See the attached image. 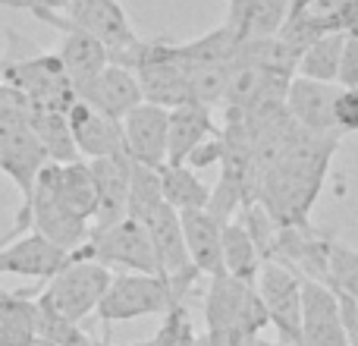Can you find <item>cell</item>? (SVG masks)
<instances>
[{
    "label": "cell",
    "mask_w": 358,
    "mask_h": 346,
    "mask_svg": "<svg viewBox=\"0 0 358 346\" xmlns=\"http://www.w3.org/2000/svg\"><path fill=\"white\" fill-rule=\"evenodd\" d=\"M336 151V136L324 132H305L299 126L292 145L277 161V167L264 177L255 202L264 205V211L273 217L277 227H296L308 223L311 205L327 177L330 158Z\"/></svg>",
    "instance_id": "cell-1"
},
{
    "label": "cell",
    "mask_w": 358,
    "mask_h": 346,
    "mask_svg": "<svg viewBox=\"0 0 358 346\" xmlns=\"http://www.w3.org/2000/svg\"><path fill=\"white\" fill-rule=\"evenodd\" d=\"M110 280H113V268L101 265L98 258H85V255L69 252V261L35 296L38 334L50 337V340H60V334L69 324H79L82 318H88L98 309Z\"/></svg>",
    "instance_id": "cell-2"
},
{
    "label": "cell",
    "mask_w": 358,
    "mask_h": 346,
    "mask_svg": "<svg viewBox=\"0 0 358 346\" xmlns=\"http://www.w3.org/2000/svg\"><path fill=\"white\" fill-rule=\"evenodd\" d=\"M201 277H164V274L120 271L113 274L104 299L98 303V318L104 324L136 321L145 315H167L173 305L185 303L189 290Z\"/></svg>",
    "instance_id": "cell-3"
},
{
    "label": "cell",
    "mask_w": 358,
    "mask_h": 346,
    "mask_svg": "<svg viewBox=\"0 0 358 346\" xmlns=\"http://www.w3.org/2000/svg\"><path fill=\"white\" fill-rule=\"evenodd\" d=\"M76 255L85 258H98L107 268H123V271L138 274H164L161 261H157L155 242L142 221L126 214L123 221L110 223V227H92L85 246L76 249ZM167 277V274H164Z\"/></svg>",
    "instance_id": "cell-4"
},
{
    "label": "cell",
    "mask_w": 358,
    "mask_h": 346,
    "mask_svg": "<svg viewBox=\"0 0 358 346\" xmlns=\"http://www.w3.org/2000/svg\"><path fill=\"white\" fill-rule=\"evenodd\" d=\"M57 173H60V164L48 161L41 167L35 179V192H31V230L41 233L48 242L60 246L63 252H76L79 246H85L88 233H92V223L82 221L79 214L66 208V202L60 198V186H57Z\"/></svg>",
    "instance_id": "cell-5"
},
{
    "label": "cell",
    "mask_w": 358,
    "mask_h": 346,
    "mask_svg": "<svg viewBox=\"0 0 358 346\" xmlns=\"http://www.w3.org/2000/svg\"><path fill=\"white\" fill-rule=\"evenodd\" d=\"M48 151L38 142V136L29 130V123H10L0 126V170L13 179V186L22 195V205L16 211V223H13V233L22 236L25 230H31V192H35V179L41 167L48 164Z\"/></svg>",
    "instance_id": "cell-6"
},
{
    "label": "cell",
    "mask_w": 358,
    "mask_h": 346,
    "mask_svg": "<svg viewBox=\"0 0 358 346\" xmlns=\"http://www.w3.org/2000/svg\"><path fill=\"white\" fill-rule=\"evenodd\" d=\"M255 286L271 324L280 331V340L302 343V277L286 261L264 258Z\"/></svg>",
    "instance_id": "cell-7"
},
{
    "label": "cell",
    "mask_w": 358,
    "mask_h": 346,
    "mask_svg": "<svg viewBox=\"0 0 358 346\" xmlns=\"http://www.w3.org/2000/svg\"><path fill=\"white\" fill-rule=\"evenodd\" d=\"M123 126L126 155L148 167H164L167 164V142H170V107L142 101L126 117H120Z\"/></svg>",
    "instance_id": "cell-8"
},
{
    "label": "cell",
    "mask_w": 358,
    "mask_h": 346,
    "mask_svg": "<svg viewBox=\"0 0 358 346\" xmlns=\"http://www.w3.org/2000/svg\"><path fill=\"white\" fill-rule=\"evenodd\" d=\"M340 92L343 85H336V82L292 76L289 88H286V113L305 132L340 136V130H336V98H340Z\"/></svg>",
    "instance_id": "cell-9"
},
{
    "label": "cell",
    "mask_w": 358,
    "mask_h": 346,
    "mask_svg": "<svg viewBox=\"0 0 358 346\" xmlns=\"http://www.w3.org/2000/svg\"><path fill=\"white\" fill-rule=\"evenodd\" d=\"M302 346H349L336 290L302 277Z\"/></svg>",
    "instance_id": "cell-10"
},
{
    "label": "cell",
    "mask_w": 358,
    "mask_h": 346,
    "mask_svg": "<svg viewBox=\"0 0 358 346\" xmlns=\"http://www.w3.org/2000/svg\"><path fill=\"white\" fill-rule=\"evenodd\" d=\"M69 261V252L48 242L41 233H22L16 240H6L0 246V277H31V280H50L63 265Z\"/></svg>",
    "instance_id": "cell-11"
},
{
    "label": "cell",
    "mask_w": 358,
    "mask_h": 346,
    "mask_svg": "<svg viewBox=\"0 0 358 346\" xmlns=\"http://www.w3.org/2000/svg\"><path fill=\"white\" fill-rule=\"evenodd\" d=\"M69 130H73V142L79 148V158L94 161V158H110L123 155V126L117 117L98 111L94 104L76 98V104L69 107Z\"/></svg>",
    "instance_id": "cell-12"
},
{
    "label": "cell",
    "mask_w": 358,
    "mask_h": 346,
    "mask_svg": "<svg viewBox=\"0 0 358 346\" xmlns=\"http://www.w3.org/2000/svg\"><path fill=\"white\" fill-rule=\"evenodd\" d=\"M179 223H182L185 249H189L192 265L198 268L201 277H217L227 274L223 268V227L208 208H189L179 211Z\"/></svg>",
    "instance_id": "cell-13"
},
{
    "label": "cell",
    "mask_w": 358,
    "mask_h": 346,
    "mask_svg": "<svg viewBox=\"0 0 358 346\" xmlns=\"http://www.w3.org/2000/svg\"><path fill=\"white\" fill-rule=\"evenodd\" d=\"M92 173L98 186V208H94L92 227H110L129 214V155L94 158Z\"/></svg>",
    "instance_id": "cell-14"
},
{
    "label": "cell",
    "mask_w": 358,
    "mask_h": 346,
    "mask_svg": "<svg viewBox=\"0 0 358 346\" xmlns=\"http://www.w3.org/2000/svg\"><path fill=\"white\" fill-rule=\"evenodd\" d=\"M79 98L120 120V117H126L136 104H142L145 95H142V85H138L136 69L126 67V63L110 60L104 69H101V76L92 82V85L82 88Z\"/></svg>",
    "instance_id": "cell-15"
},
{
    "label": "cell",
    "mask_w": 358,
    "mask_h": 346,
    "mask_svg": "<svg viewBox=\"0 0 358 346\" xmlns=\"http://www.w3.org/2000/svg\"><path fill=\"white\" fill-rule=\"evenodd\" d=\"M151 233V242H155L157 261H161V271L167 277H201L198 268L192 265L189 249H185V236H182V223H179V211L173 205L164 202L155 214L145 221Z\"/></svg>",
    "instance_id": "cell-16"
},
{
    "label": "cell",
    "mask_w": 358,
    "mask_h": 346,
    "mask_svg": "<svg viewBox=\"0 0 358 346\" xmlns=\"http://www.w3.org/2000/svg\"><path fill=\"white\" fill-rule=\"evenodd\" d=\"M57 57H60L63 69H66V79L73 82L76 95L85 85H92L101 76V69L110 63V50L101 38H94L92 32L82 29H66L63 32V41L57 48Z\"/></svg>",
    "instance_id": "cell-17"
},
{
    "label": "cell",
    "mask_w": 358,
    "mask_h": 346,
    "mask_svg": "<svg viewBox=\"0 0 358 346\" xmlns=\"http://www.w3.org/2000/svg\"><path fill=\"white\" fill-rule=\"evenodd\" d=\"M217 123L210 120V107L204 104H179L170 111V142H167V164H185V158L204 142L217 136Z\"/></svg>",
    "instance_id": "cell-18"
},
{
    "label": "cell",
    "mask_w": 358,
    "mask_h": 346,
    "mask_svg": "<svg viewBox=\"0 0 358 346\" xmlns=\"http://www.w3.org/2000/svg\"><path fill=\"white\" fill-rule=\"evenodd\" d=\"M29 130L38 136V142L44 145L50 161L66 164L79 158V148L73 142V130H69V113L66 111H54L44 104H31L29 113Z\"/></svg>",
    "instance_id": "cell-19"
},
{
    "label": "cell",
    "mask_w": 358,
    "mask_h": 346,
    "mask_svg": "<svg viewBox=\"0 0 358 346\" xmlns=\"http://www.w3.org/2000/svg\"><path fill=\"white\" fill-rule=\"evenodd\" d=\"M38 337V305L29 290L0 293V346H29Z\"/></svg>",
    "instance_id": "cell-20"
},
{
    "label": "cell",
    "mask_w": 358,
    "mask_h": 346,
    "mask_svg": "<svg viewBox=\"0 0 358 346\" xmlns=\"http://www.w3.org/2000/svg\"><path fill=\"white\" fill-rule=\"evenodd\" d=\"M346 29H334L317 35L308 48L299 54L296 63V76H305V79H317V82H336L340 76V57L343 48H346ZM340 85V82H336Z\"/></svg>",
    "instance_id": "cell-21"
},
{
    "label": "cell",
    "mask_w": 358,
    "mask_h": 346,
    "mask_svg": "<svg viewBox=\"0 0 358 346\" xmlns=\"http://www.w3.org/2000/svg\"><path fill=\"white\" fill-rule=\"evenodd\" d=\"M57 186H60V198L66 202V208L73 214H79L82 221H94V208H98V186H94L92 164L85 158L60 164L57 173Z\"/></svg>",
    "instance_id": "cell-22"
},
{
    "label": "cell",
    "mask_w": 358,
    "mask_h": 346,
    "mask_svg": "<svg viewBox=\"0 0 358 346\" xmlns=\"http://www.w3.org/2000/svg\"><path fill=\"white\" fill-rule=\"evenodd\" d=\"M261 261H264L261 258V249L255 246L245 223L229 221L227 227H223V268H227V274L255 284L258 271H261Z\"/></svg>",
    "instance_id": "cell-23"
},
{
    "label": "cell",
    "mask_w": 358,
    "mask_h": 346,
    "mask_svg": "<svg viewBox=\"0 0 358 346\" xmlns=\"http://www.w3.org/2000/svg\"><path fill=\"white\" fill-rule=\"evenodd\" d=\"M161 186H164V202L173 205L176 211L208 208L210 202V189L198 179V173L189 164H164Z\"/></svg>",
    "instance_id": "cell-24"
},
{
    "label": "cell",
    "mask_w": 358,
    "mask_h": 346,
    "mask_svg": "<svg viewBox=\"0 0 358 346\" xmlns=\"http://www.w3.org/2000/svg\"><path fill=\"white\" fill-rule=\"evenodd\" d=\"M185 63V60H182ZM233 67L229 63H214V60H201V63H185V82H189V101L192 104H204L214 107L223 101L229 85Z\"/></svg>",
    "instance_id": "cell-25"
},
{
    "label": "cell",
    "mask_w": 358,
    "mask_h": 346,
    "mask_svg": "<svg viewBox=\"0 0 358 346\" xmlns=\"http://www.w3.org/2000/svg\"><path fill=\"white\" fill-rule=\"evenodd\" d=\"M161 205H164L161 167H148V164L129 158V217L145 223Z\"/></svg>",
    "instance_id": "cell-26"
},
{
    "label": "cell",
    "mask_w": 358,
    "mask_h": 346,
    "mask_svg": "<svg viewBox=\"0 0 358 346\" xmlns=\"http://www.w3.org/2000/svg\"><path fill=\"white\" fill-rule=\"evenodd\" d=\"M330 286L358 296V249L330 236Z\"/></svg>",
    "instance_id": "cell-27"
},
{
    "label": "cell",
    "mask_w": 358,
    "mask_h": 346,
    "mask_svg": "<svg viewBox=\"0 0 358 346\" xmlns=\"http://www.w3.org/2000/svg\"><path fill=\"white\" fill-rule=\"evenodd\" d=\"M155 346H208V340H198L195 331H192L189 324V315H185V303L173 305V309L164 315V328L161 334L151 340Z\"/></svg>",
    "instance_id": "cell-28"
},
{
    "label": "cell",
    "mask_w": 358,
    "mask_h": 346,
    "mask_svg": "<svg viewBox=\"0 0 358 346\" xmlns=\"http://www.w3.org/2000/svg\"><path fill=\"white\" fill-rule=\"evenodd\" d=\"M336 82L343 88H358V32H349L346 35V48H343V57H340V76H336Z\"/></svg>",
    "instance_id": "cell-29"
},
{
    "label": "cell",
    "mask_w": 358,
    "mask_h": 346,
    "mask_svg": "<svg viewBox=\"0 0 358 346\" xmlns=\"http://www.w3.org/2000/svg\"><path fill=\"white\" fill-rule=\"evenodd\" d=\"M336 130L358 132V88H343L336 98Z\"/></svg>",
    "instance_id": "cell-30"
},
{
    "label": "cell",
    "mask_w": 358,
    "mask_h": 346,
    "mask_svg": "<svg viewBox=\"0 0 358 346\" xmlns=\"http://www.w3.org/2000/svg\"><path fill=\"white\" fill-rule=\"evenodd\" d=\"M220 161H223V139H220V132H217V136H210V139H204V142L198 145L189 158H185V164H189L192 170L214 167V164H220Z\"/></svg>",
    "instance_id": "cell-31"
},
{
    "label": "cell",
    "mask_w": 358,
    "mask_h": 346,
    "mask_svg": "<svg viewBox=\"0 0 358 346\" xmlns=\"http://www.w3.org/2000/svg\"><path fill=\"white\" fill-rule=\"evenodd\" d=\"M336 303H340L343 331H346L349 346H358V296L346 290H336Z\"/></svg>",
    "instance_id": "cell-32"
},
{
    "label": "cell",
    "mask_w": 358,
    "mask_h": 346,
    "mask_svg": "<svg viewBox=\"0 0 358 346\" xmlns=\"http://www.w3.org/2000/svg\"><path fill=\"white\" fill-rule=\"evenodd\" d=\"M57 343H60V346H101L98 340H92V337L79 328V324H69V328L60 334V340H57Z\"/></svg>",
    "instance_id": "cell-33"
},
{
    "label": "cell",
    "mask_w": 358,
    "mask_h": 346,
    "mask_svg": "<svg viewBox=\"0 0 358 346\" xmlns=\"http://www.w3.org/2000/svg\"><path fill=\"white\" fill-rule=\"evenodd\" d=\"M258 4V0H229V13H227V25H233V29H239V22L245 19V13L252 10V6Z\"/></svg>",
    "instance_id": "cell-34"
},
{
    "label": "cell",
    "mask_w": 358,
    "mask_h": 346,
    "mask_svg": "<svg viewBox=\"0 0 358 346\" xmlns=\"http://www.w3.org/2000/svg\"><path fill=\"white\" fill-rule=\"evenodd\" d=\"M41 0H0V6H13V10H29L31 13V6H38Z\"/></svg>",
    "instance_id": "cell-35"
},
{
    "label": "cell",
    "mask_w": 358,
    "mask_h": 346,
    "mask_svg": "<svg viewBox=\"0 0 358 346\" xmlns=\"http://www.w3.org/2000/svg\"><path fill=\"white\" fill-rule=\"evenodd\" d=\"M29 346H60V343H57V340H50V337H44V334H38V337H35V340H31Z\"/></svg>",
    "instance_id": "cell-36"
},
{
    "label": "cell",
    "mask_w": 358,
    "mask_h": 346,
    "mask_svg": "<svg viewBox=\"0 0 358 346\" xmlns=\"http://www.w3.org/2000/svg\"><path fill=\"white\" fill-rule=\"evenodd\" d=\"M255 346H302V343H289V340H280V343H255Z\"/></svg>",
    "instance_id": "cell-37"
},
{
    "label": "cell",
    "mask_w": 358,
    "mask_h": 346,
    "mask_svg": "<svg viewBox=\"0 0 358 346\" xmlns=\"http://www.w3.org/2000/svg\"><path fill=\"white\" fill-rule=\"evenodd\" d=\"M6 240H16V233H13V230H10V233H6V236H3V240H0V246H3V242H6Z\"/></svg>",
    "instance_id": "cell-38"
},
{
    "label": "cell",
    "mask_w": 358,
    "mask_h": 346,
    "mask_svg": "<svg viewBox=\"0 0 358 346\" xmlns=\"http://www.w3.org/2000/svg\"><path fill=\"white\" fill-rule=\"evenodd\" d=\"M0 82H3V57H0Z\"/></svg>",
    "instance_id": "cell-39"
},
{
    "label": "cell",
    "mask_w": 358,
    "mask_h": 346,
    "mask_svg": "<svg viewBox=\"0 0 358 346\" xmlns=\"http://www.w3.org/2000/svg\"><path fill=\"white\" fill-rule=\"evenodd\" d=\"M0 293H3V290H0Z\"/></svg>",
    "instance_id": "cell-40"
}]
</instances>
